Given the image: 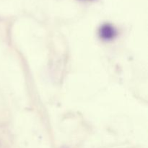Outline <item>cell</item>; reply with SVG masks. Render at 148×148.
<instances>
[{"mask_svg":"<svg viewBox=\"0 0 148 148\" xmlns=\"http://www.w3.org/2000/svg\"><path fill=\"white\" fill-rule=\"evenodd\" d=\"M99 36L104 40H110L117 36V31L114 26L110 24H104L100 27Z\"/></svg>","mask_w":148,"mask_h":148,"instance_id":"1","label":"cell"}]
</instances>
